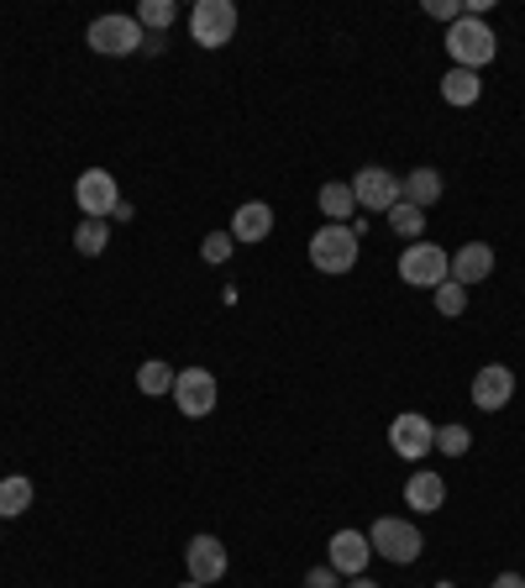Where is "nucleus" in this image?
<instances>
[{
  "label": "nucleus",
  "instance_id": "nucleus-11",
  "mask_svg": "<svg viewBox=\"0 0 525 588\" xmlns=\"http://www.w3.org/2000/svg\"><path fill=\"white\" fill-rule=\"evenodd\" d=\"M226 567H232V557H226V546H221V536H211V531H200L190 546H185V573H190L194 584H221L226 578Z\"/></svg>",
  "mask_w": 525,
  "mask_h": 588
},
{
  "label": "nucleus",
  "instance_id": "nucleus-9",
  "mask_svg": "<svg viewBox=\"0 0 525 588\" xmlns=\"http://www.w3.org/2000/svg\"><path fill=\"white\" fill-rule=\"evenodd\" d=\"M221 400V389H215V374L211 368H179L174 378V404H179V415H190V421H205Z\"/></svg>",
  "mask_w": 525,
  "mask_h": 588
},
{
  "label": "nucleus",
  "instance_id": "nucleus-17",
  "mask_svg": "<svg viewBox=\"0 0 525 588\" xmlns=\"http://www.w3.org/2000/svg\"><path fill=\"white\" fill-rule=\"evenodd\" d=\"M315 206H321V215H326L332 226H347V215L358 211V195H353V185H347V179H332V185H321Z\"/></svg>",
  "mask_w": 525,
  "mask_h": 588
},
{
  "label": "nucleus",
  "instance_id": "nucleus-1",
  "mask_svg": "<svg viewBox=\"0 0 525 588\" xmlns=\"http://www.w3.org/2000/svg\"><path fill=\"white\" fill-rule=\"evenodd\" d=\"M447 53H453V69H483V64H494V53H500V37H494V26L483 22V16H457L447 26Z\"/></svg>",
  "mask_w": 525,
  "mask_h": 588
},
{
  "label": "nucleus",
  "instance_id": "nucleus-22",
  "mask_svg": "<svg viewBox=\"0 0 525 588\" xmlns=\"http://www.w3.org/2000/svg\"><path fill=\"white\" fill-rule=\"evenodd\" d=\"M389 232L405 236V242H421V232H426V211H415L410 200H400V206L389 211Z\"/></svg>",
  "mask_w": 525,
  "mask_h": 588
},
{
  "label": "nucleus",
  "instance_id": "nucleus-10",
  "mask_svg": "<svg viewBox=\"0 0 525 588\" xmlns=\"http://www.w3.org/2000/svg\"><path fill=\"white\" fill-rule=\"evenodd\" d=\"M431 447H436V425H431L421 410H405V415L389 421V452H394V457L421 463V457H431Z\"/></svg>",
  "mask_w": 525,
  "mask_h": 588
},
{
  "label": "nucleus",
  "instance_id": "nucleus-25",
  "mask_svg": "<svg viewBox=\"0 0 525 588\" xmlns=\"http://www.w3.org/2000/svg\"><path fill=\"white\" fill-rule=\"evenodd\" d=\"M431 300H436V310H442L447 321H457V315L468 310V289L447 279V284H436V289H431Z\"/></svg>",
  "mask_w": 525,
  "mask_h": 588
},
{
  "label": "nucleus",
  "instance_id": "nucleus-33",
  "mask_svg": "<svg viewBox=\"0 0 525 588\" xmlns=\"http://www.w3.org/2000/svg\"><path fill=\"white\" fill-rule=\"evenodd\" d=\"M179 588H205V584H194V578H185V584H179Z\"/></svg>",
  "mask_w": 525,
  "mask_h": 588
},
{
  "label": "nucleus",
  "instance_id": "nucleus-12",
  "mask_svg": "<svg viewBox=\"0 0 525 588\" xmlns=\"http://www.w3.org/2000/svg\"><path fill=\"white\" fill-rule=\"evenodd\" d=\"M326 557H332V573L336 578H362V567H368V557H373V546H368V536L362 531H336L332 546H326Z\"/></svg>",
  "mask_w": 525,
  "mask_h": 588
},
{
  "label": "nucleus",
  "instance_id": "nucleus-26",
  "mask_svg": "<svg viewBox=\"0 0 525 588\" xmlns=\"http://www.w3.org/2000/svg\"><path fill=\"white\" fill-rule=\"evenodd\" d=\"M473 447V436H468V425H436V452H447V457H462V452Z\"/></svg>",
  "mask_w": 525,
  "mask_h": 588
},
{
  "label": "nucleus",
  "instance_id": "nucleus-13",
  "mask_svg": "<svg viewBox=\"0 0 525 588\" xmlns=\"http://www.w3.org/2000/svg\"><path fill=\"white\" fill-rule=\"evenodd\" d=\"M515 400V374L504 363H489L473 374V410H504Z\"/></svg>",
  "mask_w": 525,
  "mask_h": 588
},
{
  "label": "nucleus",
  "instance_id": "nucleus-32",
  "mask_svg": "<svg viewBox=\"0 0 525 588\" xmlns=\"http://www.w3.org/2000/svg\"><path fill=\"white\" fill-rule=\"evenodd\" d=\"M347 588H379V584H373V578H353V584H347Z\"/></svg>",
  "mask_w": 525,
  "mask_h": 588
},
{
  "label": "nucleus",
  "instance_id": "nucleus-19",
  "mask_svg": "<svg viewBox=\"0 0 525 588\" xmlns=\"http://www.w3.org/2000/svg\"><path fill=\"white\" fill-rule=\"evenodd\" d=\"M32 478H22V473H11V478H0V520H16L32 510Z\"/></svg>",
  "mask_w": 525,
  "mask_h": 588
},
{
  "label": "nucleus",
  "instance_id": "nucleus-5",
  "mask_svg": "<svg viewBox=\"0 0 525 588\" xmlns=\"http://www.w3.org/2000/svg\"><path fill=\"white\" fill-rule=\"evenodd\" d=\"M447 268H453V253L436 247V242H410L400 253V279L415 284V289H436L447 284Z\"/></svg>",
  "mask_w": 525,
  "mask_h": 588
},
{
  "label": "nucleus",
  "instance_id": "nucleus-18",
  "mask_svg": "<svg viewBox=\"0 0 525 588\" xmlns=\"http://www.w3.org/2000/svg\"><path fill=\"white\" fill-rule=\"evenodd\" d=\"M442 174H436V168H410L405 174V200L410 206H415V211H431V206H436V200H442Z\"/></svg>",
  "mask_w": 525,
  "mask_h": 588
},
{
  "label": "nucleus",
  "instance_id": "nucleus-30",
  "mask_svg": "<svg viewBox=\"0 0 525 588\" xmlns=\"http://www.w3.org/2000/svg\"><path fill=\"white\" fill-rule=\"evenodd\" d=\"M489 588H525V578H521V573H500Z\"/></svg>",
  "mask_w": 525,
  "mask_h": 588
},
{
  "label": "nucleus",
  "instance_id": "nucleus-24",
  "mask_svg": "<svg viewBox=\"0 0 525 588\" xmlns=\"http://www.w3.org/2000/svg\"><path fill=\"white\" fill-rule=\"evenodd\" d=\"M174 16H179L174 0H143V5H137V26H143V32H164V26H174Z\"/></svg>",
  "mask_w": 525,
  "mask_h": 588
},
{
  "label": "nucleus",
  "instance_id": "nucleus-15",
  "mask_svg": "<svg viewBox=\"0 0 525 588\" xmlns=\"http://www.w3.org/2000/svg\"><path fill=\"white\" fill-rule=\"evenodd\" d=\"M405 504L415 515H436L442 504H447V484H442V473H410L405 478Z\"/></svg>",
  "mask_w": 525,
  "mask_h": 588
},
{
  "label": "nucleus",
  "instance_id": "nucleus-3",
  "mask_svg": "<svg viewBox=\"0 0 525 588\" xmlns=\"http://www.w3.org/2000/svg\"><path fill=\"white\" fill-rule=\"evenodd\" d=\"M85 43L96 47L100 58H126V53L147 47V32L137 26V16H96L85 26Z\"/></svg>",
  "mask_w": 525,
  "mask_h": 588
},
{
  "label": "nucleus",
  "instance_id": "nucleus-14",
  "mask_svg": "<svg viewBox=\"0 0 525 588\" xmlns=\"http://www.w3.org/2000/svg\"><path fill=\"white\" fill-rule=\"evenodd\" d=\"M489 274H494V247H489V242H462L453 253V268H447V279L462 284V289L483 284Z\"/></svg>",
  "mask_w": 525,
  "mask_h": 588
},
{
  "label": "nucleus",
  "instance_id": "nucleus-6",
  "mask_svg": "<svg viewBox=\"0 0 525 588\" xmlns=\"http://www.w3.org/2000/svg\"><path fill=\"white\" fill-rule=\"evenodd\" d=\"M311 263L321 268V274H353V263H358V236H353V226H321V232L311 236Z\"/></svg>",
  "mask_w": 525,
  "mask_h": 588
},
{
  "label": "nucleus",
  "instance_id": "nucleus-28",
  "mask_svg": "<svg viewBox=\"0 0 525 588\" xmlns=\"http://www.w3.org/2000/svg\"><path fill=\"white\" fill-rule=\"evenodd\" d=\"M426 16H436V22L453 26L457 16H462V0H426Z\"/></svg>",
  "mask_w": 525,
  "mask_h": 588
},
{
  "label": "nucleus",
  "instance_id": "nucleus-29",
  "mask_svg": "<svg viewBox=\"0 0 525 588\" xmlns=\"http://www.w3.org/2000/svg\"><path fill=\"white\" fill-rule=\"evenodd\" d=\"M305 588H342V578H336L332 567H311V573H305Z\"/></svg>",
  "mask_w": 525,
  "mask_h": 588
},
{
  "label": "nucleus",
  "instance_id": "nucleus-23",
  "mask_svg": "<svg viewBox=\"0 0 525 588\" xmlns=\"http://www.w3.org/2000/svg\"><path fill=\"white\" fill-rule=\"evenodd\" d=\"M105 242H111V221H79V232H74V253L96 258V253H105Z\"/></svg>",
  "mask_w": 525,
  "mask_h": 588
},
{
  "label": "nucleus",
  "instance_id": "nucleus-16",
  "mask_svg": "<svg viewBox=\"0 0 525 588\" xmlns=\"http://www.w3.org/2000/svg\"><path fill=\"white\" fill-rule=\"evenodd\" d=\"M268 232H273V206L247 200V206L232 211V242H262Z\"/></svg>",
  "mask_w": 525,
  "mask_h": 588
},
{
  "label": "nucleus",
  "instance_id": "nucleus-8",
  "mask_svg": "<svg viewBox=\"0 0 525 588\" xmlns=\"http://www.w3.org/2000/svg\"><path fill=\"white\" fill-rule=\"evenodd\" d=\"M74 200H79L85 221H111V211L121 206L116 174H111V168H85L79 185H74Z\"/></svg>",
  "mask_w": 525,
  "mask_h": 588
},
{
  "label": "nucleus",
  "instance_id": "nucleus-31",
  "mask_svg": "<svg viewBox=\"0 0 525 588\" xmlns=\"http://www.w3.org/2000/svg\"><path fill=\"white\" fill-rule=\"evenodd\" d=\"M132 215H137V206H132V200H121L116 211H111V221H132Z\"/></svg>",
  "mask_w": 525,
  "mask_h": 588
},
{
  "label": "nucleus",
  "instance_id": "nucleus-20",
  "mask_svg": "<svg viewBox=\"0 0 525 588\" xmlns=\"http://www.w3.org/2000/svg\"><path fill=\"white\" fill-rule=\"evenodd\" d=\"M478 95H483V79L473 69H447V79H442V100L447 106H473Z\"/></svg>",
  "mask_w": 525,
  "mask_h": 588
},
{
  "label": "nucleus",
  "instance_id": "nucleus-21",
  "mask_svg": "<svg viewBox=\"0 0 525 588\" xmlns=\"http://www.w3.org/2000/svg\"><path fill=\"white\" fill-rule=\"evenodd\" d=\"M174 368H168L164 357H147L143 368H137V389H143V395H153V400H158V395H174Z\"/></svg>",
  "mask_w": 525,
  "mask_h": 588
},
{
  "label": "nucleus",
  "instance_id": "nucleus-4",
  "mask_svg": "<svg viewBox=\"0 0 525 588\" xmlns=\"http://www.w3.org/2000/svg\"><path fill=\"white\" fill-rule=\"evenodd\" d=\"M190 37L200 47H226L232 37H237V5L232 0H194L190 11Z\"/></svg>",
  "mask_w": 525,
  "mask_h": 588
},
{
  "label": "nucleus",
  "instance_id": "nucleus-7",
  "mask_svg": "<svg viewBox=\"0 0 525 588\" xmlns=\"http://www.w3.org/2000/svg\"><path fill=\"white\" fill-rule=\"evenodd\" d=\"M353 195H358V211L389 215L394 206H400V200H405V179H394L389 168L368 164V168H358V179H353Z\"/></svg>",
  "mask_w": 525,
  "mask_h": 588
},
{
  "label": "nucleus",
  "instance_id": "nucleus-2",
  "mask_svg": "<svg viewBox=\"0 0 525 588\" xmlns=\"http://www.w3.org/2000/svg\"><path fill=\"white\" fill-rule=\"evenodd\" d=\"M368 546H373V557H383V563L394 567H410L415 557H421V531H415V520H400V515H383L373 520V531H368Z\"/></svg>",
  "mask_w": 525,
  "mask_h": 588
},
{
  "label": "nucleus",
  "instance_id": "nucleus-27",
  "mask_svg": "<svg viewBox=\"0 0 525 588\" xmlns=\"http://www.w3.org/2000/svg\"><path fill=\"white\" fill-rule=\"evenodd\" d=\"M232 247H237V242H232V232H211V236H205V242H200V258H205V263H215V268H221V263L232 258Z\"/></svg>",
  "mask_w": 525,
  "mask_h": 588
}]
</instances>
